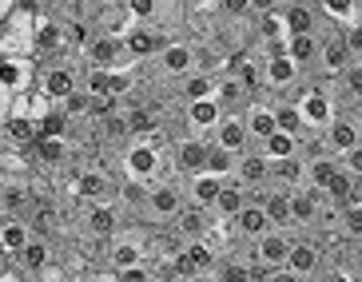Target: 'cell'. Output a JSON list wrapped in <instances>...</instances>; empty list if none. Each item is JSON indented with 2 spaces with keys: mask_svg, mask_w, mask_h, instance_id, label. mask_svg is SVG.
I'll use <instances>...</instances> for the list:
<instances>
[{
  "mask_svg": "<svg viewBox=\"0 0 362 282\" xmlns=\"http://www.w3.org/2000/svg\"><path fill=\"white\" fill-rule=\"evenodd\" d=\"M319 40H322L319 28H315V32H291V36H287V56L298 64V68H303V72H307V68H315Z\"/></svg>",
  "mask_w": 362,
  "mask_h": 282,
  "instance_id": "24",
  "label": "cell"
},
{
  "mask_svg": "<svg viewBox=\"0 0 362 282\" xmlns=\"http://www.w3.org/2000/svg\"><path fill=\"white\" fill-rule=\"evenodd\" d=\"M358 203H362V175H358Z\"/></svg>",
  "mask_w": 362,
  "mask_h": 282,
  "instance_id": "55",
  "label": "cell"
},
{
  "mask_svg": "<svg viewBox=\"0 0 362 282\" xmlns=\"http://www.w3.org/2000/svg\"><path fill=\"white\" fill-rule=\"evenodd\" d=\"M139 259H148V251H144L136 239H119L116 247H112V254H107V262H112V266H107V274L116 278L124 266H132V262H139Z\"/></svg>",
  "mask_w": 362,
  "mask_h": 282,
  "instance_id": "33",
  "label": "cell"
},
{
  "mask_svg": "<svg viewBox=\"0 0 362 282\" xmlns=\"http://www.w3.org/2000/svg\"><path fill=\"white\" fill-rule=\"evenodd\" d=\"M231 227L243 235V239H259L263 230H271V219H267L263 203H255V199H247L243 207H239V215L231 219Z\"/></svg>",
  "mask_w": 362,
  "mask_h": 282,
  "instance_id": "21",
  "label": "cell"
},
{
  "mask_svg": "<svg viewBox=\"0 0 362 282\" xmlns=\"http://www.w3.org/2000/svg\"><path fill=\"white\" fill-rule=\"evenodd\" d=\"M243 119H247V131H251V139H255V143H263V139L271 136V131H279L271 100H259V95L243 107Z\"/></svg>",
  "mask_w": 362,
  "mask_h": 282,
  "instance_id": "18",
  "label": "cell"
},
{
  "mask_svg": "<svg viewBox=\"0 0 362 282\" xmlns=\"http://www.w3.org/2000/svg\"><path fill=\"white\" fill-rule=\"evenodd\" d=\"M354 199H358V179L339 163V171H334L330 183H327V203H334V207L342 211V207H351Z\"/></svg>",
  "mask_w": 362,
  "mask_h": 282,
  "instance_id": "26",
  "label": "cell"
},
{
  "mask_svg": "<svg viewBox=\"0 0 362 282\" xmlns=\"http://www.w3.org/2000/svg\"><path fill=\"white\" fill-rule=\"evenodd\" d=\"M156 56H160V72L163 76L183 80L187 72H199V52H195L192 44H183V40H163Z\"/></svg>",
  "mask_w": 362,
  "mask_h": 282,
  "instance_id": "6",
  "label": "cell"
},
{
  "mask_svg": "<svg viewBox=\"0 0 362 282\" xmlns=\"http://www.w3.org/2000/svg\"><path fill=\"white\" fill-rule=\"evenodd\" d=\"M207 139L203 131H192V136H183L180 143H175V171L180 175H195V171H203V163H207Z\"/></svg>",
  "mask_w": 362,
  "mask_h": 282,
  "instance_id": "14",
  "label": "cell"
},
{
  "mask_svg": "<svg viewBox=\"0 0 362 282\" xmlns=\"http://www.w3.org/2000/svg\"><path fill=\"white\" fill-rule=\"evenodd\" d=\"M36 278H68V266H60V262H44L40 271H36Z\"/></svg>",
  "mask_w": 362,
  "mask_h": 282,
  "instance_id": "47",
  "label": "cell"
},
{
  "mask_svg": "<svg viewBox=\"0 0 362 282\" xmlns=\"http://www.w3.org/2000/svg\"><path fill=\"white\" fill-rule=\"evenodd\" d=\"M48 259H52V251H48L44 235H33V239H28V247H24L21 254H12L8 262H16V266H21L24 278H36V271H40V266H44Z\"/></svg>",
  "mask_w": 362,
  "mask_h": 282,
  "instance_id": "25",
  "label": "cell"
},
{
  "mask_svg": "<svg viewBox=\"0 0 362 282\" xmlns=\"http://www.w3.org/2000/svg\"><path fill=\"white\" fill-rule=\"evenodd\" d=\"M124 8H128L132 20H151L160 12V0H124Z\"/></svg>",
  "mask_w": 362,
  "mask_h": 282,
  "instance_id": "43",
  "label": "cell"
},
{
  "mask_svg": "<svg viewBox=\"0 0 362 282\" xmlns=\"http://www.w3.org/2000/svg\"><path fill=\"white\" fill-rule=\"evenodd\" d=\"M72 195H80L84 203H107V179L100 171H84V175H76Z\"/></svg>",
  "mask_w": 362,
  "mask_h": 282,
  "instance_id": "32",
  "label": "cell"
},
{
  "mask_svg": "<svg viewBox=\"0 0 362 282\" xmlns=\"http://www.w3.org/2000/svg\"><path fill=\"white\" fill-rule=\"evenodd\" d=\"M354 56H351V48H346V40H342V32H330V36L319 40V56H315L319 76H339Z\"/></svg>",
  "mask_w": 362,
  "mask_h": 282,
  "instance_id": "11",
  "label": "cell"
},
{
  "mask_svg": "<svg viewBox=\"0 0 362 282\" xmlns=\"http://www.w3.org/2000/svg\"><path fill=\"white\" fill-rule=\"evenodd\" d=\"M215 92V76L211 72H187L183 76V100H199V95Z\"/></svg>",
  "mask_w": 362,
  "mask_h": 282,
  "instance_id": "36",
  "label": "cell"
},
{
  "mask_svg": "<svg viewBox=\"0 0 362 282\" xmlns=\"http://www.w3.org/2000/svg\"><path fill=\"white\" fill-rule=\"evenodd\" d=\"M267 183L271 187H298L303 183V155H287V159H271V171H267Z\"/></svg>",
  "mask_w": 362,
  "mask_h": 282,
  "instance_id": "27",
  "label": "cell"
},
{
  "mask_svg": "<svg viewBox=\"0 0 362 282\" xmlns=\"http://www.w3.org/2000/svg\"><path fill=\"white\" fill-rule=\"evenodd\" d=\"M283 20L287 32H315L319 28V12H315V0H283Z\"/></svg>",
  "mask_w": 362,
  "mask_h": 282,
  "instance_id": "23",
  "label": "cell"
},
{
  "mask_svg": "<svg viewBox=\"0 0 362 282\" xmlns=\"http://www.w3.org/2000/svg\"><path fill=\"white\" fill-rule=\"evenodd\" d=\"M235 159H239V151H231V147L207 139V163H203L207 171H215V175L227 179V175H235Z\"/></svg>",
  "mask_w": 362,
  "mask_h": 282,
  "instance_id": "34",
  "label": "cell"
},
{
  "mask_svg": "<svg viewBox=\"0 0 362 282\" xmlns=\"http://www.w3.org/2000/svg\"><path fill=\"white\" fill-rule=\"evenodd\" d=\"M124 115H128V131L136 139H144V136L156 131V115H151L148 107H124Z\"/></svg>",
  "mask_w": 362,
  "mask_h": 282,
  "instance_id": "37",
  "label": "cell"
},
{
  "mask_svg": "<svg viewBox=\"0 0 362 282\" xmlns=\"http://www.w3.org/2000/svg\"><path fill=\"white\" fill-rule=\"evenodd\" d=\"M219 115H223V107L215 104V95L187 100V124H192L195 131H211V127L219 124Z\"/></svg>",
  "mask_w": 362,
  "mask_h": 282,
  "instance_id": "28",
  "label": "cell"
},
{
  "mask_svg": "<svg viewBox=\"0 0 362 282\" xmlns=\"http://www.w3.org/2000/svg\"><path fill=\"white\" fill-rule=\"evenodd\" d=\"M319 12H322V16H330V20L346 24V20L358 16V0H319Z\"/></svg>",
  "mask_w": 362,
  "mask_h": 282,
  "instance_id": "38",
  "label": "cell"
},
{
  "mask_svg": "<svg viewBox=\"0 0 362 282\" xmlns=\"http://www.w3.org/2000/svg\"><path fill=\"white\" fill-rule=\"evenodd\" d=\"M295 107L303 112L310 131H322V127L339 115V100H334L330 84H298L295 88Z\"/></svg>",
  "mask_w": 362,
  "mask_h": 282,
  "instance_id": "1",
  "label": "cell"
},
{
  "mask_svg": "<svg viewBox=\"0 0 362 282\" xmlns=\"http://www.w3.org/2000/svg\"><path fill=\"white\" fill-rule=\"evenodd\" d=\"M322 203H327V191L307 187V183L291 187V223H295V227H315Z\"/></svg>",
  "mask_w": 362,
  "mask_h": 282,
  "instance_id": "8",
  "label": "cell"
},
{
  "mask_svg": "<svg viewBox=\"0 0 362 282\" xmlns=\"http://www.w3.org/2000/svg\"><path fill=\"white\" fill-rule=\"evenodd\" d=\"M183 207V195L175 183H168V179H156V183H148V211L151 215H160V219H175Z\"/></svg>",
  "mask_w": 362,
  "mask_h": 282,
  "instance_id": "15",
  "label": "cell"
},
{
  "mask_svg": "<svg viewBox=\"0 0 362 282\" xmlns=\"http://www.w3.org/2000/svg\"><path fill=\"white\" fill-rule=\"evenodd\" d=\"M219 187H223V175H215V171H195V175H187V195H192L195 207H215V195H219Z\"/></svg>",
  "mask_w": 362,
  "mask_h": 282,
  "instance_id": "20",
  "label": "cell"
},
{
  "mask_svg": "<svg viewBox=\"0 0 362 282\" xmlns=\"http://www.w3.org/2000/svg\"><path fill=\"white\" fill-rule=\"evenodd\" d=\"M160 163H163V143L160 139H136V143H128V151H124V175L136 179V183H156L160 179Z\"/></svg>",
  "mask_w": 362,
  "mask_h": 282,
  "instance_id": "2",
  "label": "cell"
},
{
  "mask_svg": "<svg viewBox=\"0 0 362 282\" xmlns=\"http://www.w3.org/2000/svg\"><path fill=\"white\" fill-rule=\"evenodd\" d=\"M4 266H8V254L0 251V274H4Z\"/></svg>",
  "mask_w": 362,
  "mask_h": 282,
  "instance_id": "53",
  "label": "cell"
},
{
  "mask_svg": "<svg viewBox=\"0 0 362 282\" xmlns=\"http://www.w3.org/2000/svg\"><path fill=\"white\" fill-rule=\"evenodd\" d=\"M271 107H275L279 131H287V136H295V139L310 136V127H307V119H303V112L295 107V100H271Z\"/></svg>",
  "mask_w": 362,
  "mask_h": 282,
  "instance_id": "29",
  "label": "cell"
},
{
  "mask_svg": "<svg viewBox=\"0 0 362 282\" xmlns=\"http://www.w3.org/2000/svg\"><path fill=\"white\" fill-rule=\"evenodd\" d=\"M339 32H342V40H346V48H351V56H354V60H362V16L346 20Z\"/></svg>",
  "mask_w": 362,
  "mask_h": 282,
  "instance_id": "42",
  "label": "cell"
},
{
  "mask_svg": "<svg viewBox=\"0 0 362 282\" xmlns=\"http://www.w3.org/2000/svg\"><path fill=\"white\" fill-rule=\"evenodd\" d=\"M339 163H342V168H346V171H351L354 179H358V175H362V143L346 147V151H342V155H339Z\"/></svg>",
  "mask_w": 362,
  "mask_h": 282,
  "instance_id": "45",
  "label": "cell"
},
{
  "mask_svg": "<svg viewBox=\"0 0 362 282\" xmlns=\"http://www.w3.org/2000/svg\"><path fill=\"white\" fill-rule=\"evenodd\" d=\"M33 235L36 230H33V219H28V215H4V211H0V251L8 254V259L21 254Z\"/></svg>",
  "mask_w": 362,
  "mask_h": 282,
  "instance_id": "12",
  "label": "cell"
},
{
  "mask_svg": "<svg viewBox=\"0 0 362 282\" xmlns=\"http://www.w3.org/2000/svg\"><path fill=\"white\" fill-rule=\"evenodd\" d=\"M251 4V12H275V8H283V0H247Z\"/></svg>",
  "mask_w": 362,
  "mask_h": 282,
  "instance_id": "49",
  "label": "cell"
},
{
  "mask_svg": "<svg viewBox=\"0 0 362 282\" xmlns=\"http://www.w3.org/2000/svg\"><path fill=\"white\" fill-rule=\"evenodd\" d=\"M207 215H211V211L207 207H187V203H183L180 207V215H175V223H180V239H207Z\"/></svg>",
  "mask_w": 362,
  "mask_h": 282,
  "instance_id": "30",
  "label": "cell"
},
{
  "mask_svg": "<svg viewBox=\"0 0 362 282\" xmlns=\"http://www.w3.org/2000/svg\"><path fill=\"white\" fill-rule=\"evenodd\" d=\"M88 227L96 230V235H112V230H116V211L107 207V203H92V211H88Z\"/></svg>",
  "mask_w": 362,
  "mask_h": 282,
  "instance_id": "40",
  "label": "cell"
},
{
  "mask_svg": "<svg viewBox=\"0 0 362 282\" xmlns=\"http://www.w3.org/2000/svg\"><path fill=\"white\" fill-rule=\"evenodd\" d=\"M8 151H12V143L4 139V131H0V168H4V159H8Z\"/></svg>",
  "mask_w": 362,
  "mask_h": 282,
  "instance_id": "51",
  "label": "cell"
},
{
  "mask_svg": "<svg viewBox=\"0 0 362 282\" xmlns=\"http://www.w3.org/2000/svg\"><path fill=\"white\" fill-rule=\"evenodd\" d=\"M263 155L267 159H287V155H298V139L287 136V131H271V136L263 139Z\"/></svg>",
  "mask_w": 362,
  "mask_h": 282,
  "instance_id": "35",
  "label": "cell"
},
{
  "mask_svg": "<svg viewBox=\"0 0 362 282\" xmlns=\"http://www.w3.org/2000/svg\"><path fill=\"white\" fill-rule=\"evenodd\" d=\"M64 48H68V32H64V24L56 20V16H44L40 12V24H36V60L40 64H48V60H60L64 56Z\"/></svg>",
  "mask_w": 362,
  "mask_h": 282,
  "instance_id": "7",
  "label": "cell"
},
{
  "mask_svg": "<svg viewBox=\"0 0 362 282\" xmlns=\"http://www.w3.org/2000/svg\"><path fill=\"white\" fill-rule=\"evenodd\" d=\"M16 4H21V0H0V20H4V16H8V12L16 8Z\"/></svg>",
  "mask_w": 362,
  "mask_h": 282,
  "instance_id": "52",
  "label": "cell"
},
{
  "mask_svg": "<svg viewBox=\"0 0 362 282\" xmlns=\"http://www.w3.org/2000/svg\"><path fill=\"white\" fill-rule=\"evenodd\" d=\"M287 266L295 278H319L322 274V251L307 239H291V251H287Z\"/></svg>",
  "mask_w": 362,
  "mask_h": 282,
  "instance_id": "13",
  "label": "cell"
},
{
  "mask_svg": "<svg viewBox=\"0 0 362 282\" xmlns=\"http://www.w3.org/2000/svg\"><path fill=\"white\" fill-rule=\"evenodd\" d=\"M215 104L223 107V112H243L247 104H251V92H247L243 84H239V76L235 72H219L215 76Z\"/></svg>",
  "mask_w": 362,
  "mask_h": 282,
  "instance_id": "17",
  "label": "cell"
},
{
  "mask_svg": "<svg viewBox=\"0 0 362 282\" xmlns=\"http://www.w3.org/2000/svg\"><path fill=\"white\" fill-rule=\"evenodd\" d=\"M33 159L36 163H48V168H56V163H64L68 159V136H40L33 147Z\"/></svg>",
  "mask_w": 362,
  "mask_h": 282,
  "instance_id": "31",
  "label": "cell"
},
{
  "mask_svg": "<svg viewBox=\"0 0 362 282\" xmlns=\"http://www.w3.org/2000/svg\"><path fill=\"white\" fill-rule=\"evenodd\" d=\"M322 139H327V147L334 151V155H342L346 147L358 143V124H354L351 115H334V119L322 127Z\"/></svg>",
  "mask_w": 362,
  "mask_h": 282,
  "instance_id": "22",
  "label": "cell"
},
{
  "mask_svg": "<svg viewBox=\"0 0 362 282\" xmlns=\"http://www.w3.org/2000/svg\"><path fill=\"white\" fill-rule=\"evenodd\" d=\"M119 40H124V48H128L132 60H148V56L160 52V44H163V40H160V32H151L144 20H136L128 32H124V36H119Z\"/></svg>",
  "mask_w": 362,
  "mask_h": 282,
  "instance_id": "19",
  "label": "cell"
},
{
  "mask_svg": "<svg viewBox=\"0 0 362 282\" xmlns=\"http://www.w3.org/2000/svg\"><path fill=\"white\" fill-rule=\"evenodd\" d=\"M219 8L231 12V16H243V12H251V4L247 0H219Z\"/></svg>",
  "mask_w": 362,
  "mask_h": 282,
  "instance_id": "48",
  "label": "cell"
},
{
  "mask_svg": "<svg viewBox=\"0 0 362 282\" xmlns=\"http://www.w3.org/2000/svg\"><path fill=\"white\" fill-rule=\"evenodd\" d=\"M298 84H303V68L287 52L263 60V92H295Z\"/></svg>",
  "mask_w": 362,
  "mask_h": 282,
  "instance_id": "5",
  "label": "cell"
},
{
  "mask_svg": "<svg viewBox=\"0 0 362 282\" xmlns=\"http://www.w3.org/2000/svg\"><path fill=\"white\" fill-rule=\"evenodd\" d=\"M36 195L28 187L24 171H4L0 168V211L4 215H33Z\"/></svg>",
  "mask_w": 362,
  "mask_h": 282,
  "instance_id": "4",
  "label": "cell"
},
{
  "mask_svg": "<svg viewBox=\"0 0 362 282\" xmlns=\"http://www.w3.org/2000/svg\"><path fill=\"white\" fill-rule=\"evenodd\" d=\"M358 242H362V239H358Z\"/></svg>",
  "mask_w": 362,
  "mask_h": 282,
  "instance_id": "56",
  "label": "cell"
},
{
  "mask_svg": "<svg viewBox=\"0 0 362 282\" xmlns=\"http://www.w3.org/2000/svg\"><path fill=\"white\" fill-rule=\"evenodd\" d=\"M12 112V92L4 84H0V124H4V115Z\"/></svg>",
  "mask_w": 362,
  "mask_h": 282,
  "instance_id": "50",
  "label": "cell"
},
{
  "mask_svg": "<svg viewBox=\"0 0 362 282\" xmlns=\"http://www.w3.org/2000/svg\"><path fill=\"white\" fill-rule=\"evenodd\" d=\"M64 32H68V48H84V44L92 40V36H88V28H84L80 20H68Z\"/></svg>",
  "mask_w": 362,
  "mask_h": 282,
  "instance_id": "46",
  "label": "cell"
},
{
  "mask_svg": "<svg viewBox=\"0 0 362 282\" xmlns=\"http://www.w3.org/2000/svg\"><path fill=\"white\" fill-rule=\"evenodd\" d=\"M267 171H271V159L263 155V147H247L243 155L235 159V179H239L243 187H263Z\"/></svg>",
  "mask_w": 362,
  "mask_h": 282,
  "instance_id": "16",
  "label": "cell"
},
{
  "mask_svg": "<svg viewBox=\"0 0 362 282\" xmlns=\"http://www.w3.org/2000/svg\"><path fill=\"white\" fill-rule=\"evenodd\" d=\"M36 88H44V92L52 95V100H64L68 92H76L80 88V76L68 68V64H60V60H48V64H40V76H36Z\"/></svg>",
  "mask_w": 362,
  "mask_h": 282,
  "instance_id": "10",
  "label": "cell"
},
{
  "mask_svg": "<svg viewBox=\"0 0 362 282\" xmlns=\"http://www.w3.org/2000/svg\"><path fill=\"white\" fill-rule=\"evenodd\" d=\"M339 230L346 235V239H362V203L354 199L351 207L339 211Z\"/></svg>",
  "mask_w": 362,
  "mask_h": 282,
  "instance_id": "39",
  "label": "cell"
},
{
  "mask_svg": "<svg viewBox=\"0 0 362 282\" xmlns=\"http://www.w3.org/2000/svg\"><path fill=\"white\" fill-rule=\"evenodd\" d=\"M60 104H64V112H68V115H88V104H92V95H88L84 88H76V92H68L64 100H60Z\"/></svg>",
  "mask_w": 362,
  "mask_h": 282,
  "instance_id": "44",
  "label": "cell"
},
{
  "mask_svg": "<svg viewBox=\"0 0 362 282\" xmlns=\"http://www.w3.org/2000/svg\"><path fill=\"white\" fill-rule=\"evenodd\" d=\"M211 139L223 143V147H231V151H239V155H243L247 147H259L255 139H251V131H247L243 112H223L219 115V124L211 127Z\"/></svg>",
  "mask_w": 362,
  "mask_h": 282,
  "instance_id": "9",
  "label": "cell"
},
{
  "mask_svg": "<svg viewBox=\"0 0 362 282\" xmlns=\"http://www.w3.org/2000/svg\"><path fill=\"white\" fill-rule=\"evenodd\" d=\"M354 124H358V143H362V119H354Z\"/></svg>",
  "mask_w": 362,
  "mask_h": 282,
  "instance_id": "54",
  "label": "cell"
},
{
  "mask_svg": "<svg viewBox=\"0 0 362 282\" xmlns=\"http://www.w3.org/2000/svg\"><path fill=\"white\" fill-rule=\"evenodd\" d=\"M36 76H40V60L24 52H0V84L8 88L12 95L36 88Z\"/></svg>",
  "mask_w": 362,
  "mask_h": 282,
  "instance_id": "3",
  "label": "cell"
},
{
  "mask_svg": "<svg viewBox=\"0 0 362 282\" xmlns=\"http://www.w3.org/2000/svg\"><path fill=\"white\" fill-rule=\"evenodd\" d=\"M339 84L354 95V104H362V60H351L346 68L339 72Z\"/></svg>",
  "mask_w": 362,
  "mask_h": 282,
  "instance_id": "41",
  "label": "cell"
}]
</instances>
